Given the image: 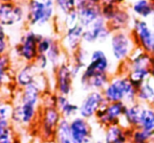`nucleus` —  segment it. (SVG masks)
<instances>
[{"mask_svg":"<svg viewBox=\"0 0 154 143\" xmlns=\"http://www.w3.org/2000/svg\"><path fill=\"white\" fill-rule=\"evenodd\" d=\"M102 92L108 103L124 101L129 106L137 103V89L132 85L127 75L112 79Z\"/></svg>","mask_w":154,"mask_h":143,"instance_id":"f257e3e1","label":"nucleus"},{"mask_svg":"<svg viewBox=\"0 0 154 143\" xmlns=\"http://www.w3.org/2000/svg\"><path fill=\"white\" fill-rule=\"evenodd\" d=\"M55 0H29L26 20L29 25L43 26L54 18L56 13Z\"/></svg>","mask_w":154,"mask_h":143,"instance_id":"f03ea898","label":"nucleus"},{"mask_svg":"<svg viewBox=\"0 0 154 143\" xmlns=\"http://www.w3.org/2000/svg\"><path fill=\"white\" fill-rule=\"evenodd\" d=\"M110 46L113 58L119 62H123L131 57L135 49V41L132 34H130L121 30L112 34Z\"/></svg>","mask_w":154,"mask_h":143,"instance_id":"7ed1b4c3","label":"nucleus"},{"mask_svg":"<svg viewBox=\"0 0 154 143\" xmlns=\"http://www.w3.org/2000/svg\"><path fill=\"white\" fill-rule=\"evenodd\" d=\"M132 36L135 44L149 55H154V30L149 23L142 19H136L133 23Z\"/></svg>","mask_w":154,"mask_h":143,"instance_id":"20e7f679","label":"nucleus"},{"mask_svg":"<svg viewBox=\"0 0 154 143\" xmlns=\"http://www.w3.org/2000/svg\"><path fill=\"white\" fill-rule=\"evenodd\" d=\"M42 34H36L34 30H29L21 38L20 43L16 47V52L26 63H34L38 57V43L42 39Z\"/></svg>","mask_w":154,"mask_h":143,"instance_id":"39448f33","label":"nucleus"},{"mask_svg":"<svg viewBox=\"0 0 154 143\" xmlns=\"http://www.w3.org/2000/svg\"><path fill=\"white\" fill-rule=\"evenodd\" d=\"M127 109V105L124 101H118V103H105L95 114V118L102 124L111 125L120 123L121 119L123 118L124 114Z\"/></svg>","mask_w":154,"mask_h":143,"instance_id":"423d86ee","label":"nucleus"},{"mask_svg":"<svg viewBox=\"0 0 154 143\" xmlns=\"http://www.w3.org/2000/svg\"><path fill=\"white\" fill-rule=\"evenodd\" d=\"M24 18H26V13L21 4L16 2H0V23L4 27L21 23Z\"/></svg>","mask_w":154,"mask_h":143,"instance_id":"0eeeda50","label":"nucleus"},{"mask_svg":"<svg viewBox=\"0 0 154 143\" xmlns=\"http://www.w3.org/2000/svg\"><path fill=\"white\" fill-rule=\"evenodd\" d=\"M105 103H107V101L105 100V97H104L102 91H91L86 95L85 98L82 100L81 105H80V117H83L87 120L92 118Z\"/></svg>","mask_w":154,"mask_h":143,"instance_id":"6e6552de","label":"nucleus"},{"mask_svg":"<svg viewBox=\"0 0 154 143\" xmlns=\"http://www.w3.org/2000/svg\"><path fill=\"white\" fill-rule=\"evenodd\" d=\"M108 69H109V60L105 51L95 49L90 55V61L82 72L81 79H89L90 76L97 73H108Z\"/></svg>","mask_w":154,"mask_h":143,"instance_id":"1a4fd4ad","label":"nucleus"},{"mask_svg":"<svg viewBox=\"0 0 154 143\" xmlns=\"http://www.w3.org/2000/svg\"><path fill=\"white\" fill-rule=\"evenodd\" d=\"M111 32L112 31L108 26V22L102 16L88 28H85L83 32V42L88 44H93L95 42H105L111 36Z\"/></svg>","mask_w":154,"mask_h":143,"instance_id":"9d476101","label":"nucleus"},{"mask_svg":"<svg viewBox=\"0 0 154 143\" xmlns=\"http://www.w3.org/2000/svg\"><path fill=\"white\" fill-rule=\"evenodd\" d=\"M70 132L72 143L91 142V127L87 119L75 117L70 120Z\"/></svg>","mask_w":154,"mask_h":143,"instance_id":"9b49d317","label":"nucleus"},{"mask_svg":"<svg viewBox=\"0 0 154 143\" xmlns=\"http://www.w3.org/2000/svg\"><path fill=\"white\" fill-rule=\"evenodd\" d=\"M56 70V87L60 95L68 96L72 90V73L70 66L65 63H61Z\"/></svg>","mask_w":154,"mask_h":143,"instance_id":"f8f14e48","label":"nucleus"},{"mask_svg":"<svg viewBox=\"0 0 154 143\" xmlns=\"http://www.w3.org/2000/svg\"><path fill=\"white\" fill-rule=\"evenodd\" d=\"M63 118L57 107H46L43 113L42 120V133L43 137L49 139L56 136V130L59 122Z\"/></svg>","mask_w":154,"mask_h":143,"instance_id":"ddd939ff","label":"nucleus"},{"mask_svg":"<svg viewBox=\"0 0 154 143\" xmlns=\"http://www.w3.org/2000/svg\"><path fill=\"white\" fill-rule=\"evenodd\" d=\"M85 28L80 24L75 26L67 28L63 38V46L65 47L67 51L71 53H75L80 48L81 42L83 41V32Z\"/></svg>","mask_w":154,"mask_h":143,"instance_id":"4468645a","label":"nucleus"},{"mask_svg":"<svg viewBox=\"0 0 154 143\" xmlns=\"http://www.w3.org/2000/svg\"><path fill=\"white\" fill-rule=\"evenodd\" d=\"M131 129H125L124 127L118 123V124L108 125L105 133L104 143H128L130 141L131 133H128Z\"/></svg>","mask_w":154,"mask_h":143,"instance_id":"2eb2a0df","label":"nucleus"},{"mask_svg":"<svg viewBox=\"0 0 154 143\" xmlns=\"http://www.w3.org/2000/svg\"><path fill=\"white\" fill-rule=\"evenodd\" d=\"M79 12V24L84 28H88L95 22L100 17H102L101 4H88L84 7L78 10Z\"/></svg>","mask_w":154,"mask_h":143,"instance_id":"dca6fc26","label":"nucleus"},{"mask_svg":"<svg viewBox=\"0 0 154 143\" xmlns=\"http://www.w3.org/2000/svg\"><path fill=\"white\" fill-rule=\"evenodd\" d=\"M37 70L34 63H27L23 67H21L20 70L17 72L15 81L18 87L20 88H25V87L36 83L37 77Z\"/></svg>","mask_w":154,"mask_h":143,"instance_id":"f3484780","label":"nucleus"},{"mask_svg":"<svg viewBox=\"0 0 154 143\" xmlns=\"http://www.w3.org/2000/svg\"><path fill=\"white\" fill-rule=\"evenodd\" d=\"M144 103H135L133 105L127 106L126 112L123 116V120L126 121V127L127 129H136L140 125V115H142Z\"/></svg>","mask_w":154,"mask_h":143,"instance_id":"a211bd4d","label":"nucleus"},{"mask_svg":"<svg viewBox=\"0 0 154 143\" xmlns=\"http://www.w3.org/2000/svg\"><path fill=\"white\" fill-rule=\"evenodd\" d=\"M110 81L111 79H109L108 73H97L90 76L89 79H81V85L85 90L103 91Z\"/></svg>","mask_w":154,"mask_h":143,"instance_id":"6ab92c4d","label":"nucleus"},{"mask_svg":"<svg viewBox=\"0 0 154 143\" xmlns=\"http://www.w3.org/2000/svg\"><path fill=\"white\" fill-rule=\"evenodd\" d=\"M41 97V89L38 86V84H32V85L23 88L21 92L20 103H32V105L38 106L39 100Z\"/></svg>","mask_w":154,"mask_h":143,"instance_id":"aec40b11","label":"nucleus"},{"mask_svg":"<svg viewBox=\"0 0 154 143\" xmlns=\"http://www.w3.org/2000/svg\"><path fill=\"white\" fill-rule=\"evenodd\" d=\"M128 79L132 83V85L138 89L146 81H148V77L151 76V69L150 68H136L129 70L127 74Z\"/></svg>","mask_w":154,"mask_h":143,"instance_id":"412c9836","label":"nucleus"},{"mask_svg":"<svg viewBox=\"0 0 154 143\" xmlns=\"http://www.w3.org/2000/svg\"><path fill=\"white\" fill-rule=\"evenodd\" d=\"M129 24V14L126 10L118 8L113 19L108 22V26L112 32L121 31Z\"/></svg>","mask_w":154,"mask_h":143,"instance_id":"4be33fe9","label":"nucleus"},{"mask_svg":"<svg viewBox=\"0 0 154 143\" xmlns=\"http://www.w3.org/2000/svg\"><path fill=\"white\" fill-rule=\"evenodd\" d=\"M132 10L140 18H149L154 14V5L151 0H136L132 5Z\"/></svg>","mask_w":154,"mask_h":143,"instance_id":"5701e85b","label":"nucleus"},{"mask_svg":"<svg viewBox=\"0 0 154 143\" xmlns=\"http://www.w3.org/2000/svg\"><path fill=\"white\" fill-rule=\"evenodd\" d=\"M56 139L58 143H72L71 141L70 121L62 118L56 130Z\"/></svg>","mask_w":154,"mask_h":143,"instance_id":"b1692460","label":"nucleus"},{"mask_svg":"<svg viewBox=\"0 0 154 143\" xmlns=\"http://www.w3.org/2000/svg\"><path fill=\"white\" fill-rule=\"evenodd\" d=\"M138 127L147 132H154V110L150 106L144 105Z\"/></svg>","mask_w":154,"mask_h":143,"instance_id":"393cba45","label":"nucleus"},{"mask_svg":"<svg viewBox=\"0 0 154 143\" xmlns=\"http://www.w3.org/2000/svg\"><path fill=\"white\" fill-rule=\"evenodd\" d=\"M154 99V87L151 85L150 81H146L137 89V101L140 103H151Z\"/></svg>","mask_w":154,"mask_h":143,"instance_id":"a878e982","label":"nucleus"},{"mask_svg":"<svg viewBox=\"0 0 154 143\" xmlns=\"http://www.w3.org/2000/svg\"><path fill=\"white\" fill-rule=\"evenodd\" d=\"M154 137L153 132H147L140 127L132 130L130 143H149L150 140Z\"/></svg>","mask_w":154,"mask_h":143,"instance_id":"bb28decb","label":"nucleus"},{"mask_svg":"<svg viewBox=\"0 0 154 143\" xmlns=\"http://www.w3.org/2000/svg\"><path fill=\"white\" fill-rule=\"evenodd\" d=\"M46 57L49 61V64L55 69L61 64V63H60V58H61V46H60V44L56 40L54 41L51 49H49L48 52L46 53Z\"/></svg>","mask_w":154,"mask_h":143,"instance_id":"cd10ccee","label":"nucleus"},{"mask_svg":"<svg viewBox=\"0 0 154 143\" xmlns=\"http://www.w3.org/2000/svg\"><path fill=\"white\" fill-rule=\"evenodd\" d=\"M56 7L60 13H62L64 16H66L68 13L75 8V1L73 0H55Z\"/></svg>","mask_w":154,"mask_h":143,"instance_id":"c85d7f7f","label":"nucleus"},{"mask_svg":"<svg viewBox=\"0 0 154 143\" xmlns=\"http://www.w3.org/2000/svg\"><path fill=\"white\" fill-rule=\"evenodd\" d=\"M59 111H60V113H61L63 118L69 119V118H72V117L75 118V115L79 113V107H78L77 105H75V103L68 101V103H67L64 107H62Z\"/></svg>","mask_w":154,"mask_h":143,"instance_id":"c756f323","label":"nucleus"},{"mask_svg":"<svg viewBox=\"0 0 154 143\" xmlns=\"http://www.w3.org/2000/svg\"><path fill=\"white\" fill-rule=\"evenodd\" d=\"M10 68V58L6 55H0V88L4 84Z\"/></svg>","mask_w":154,"mask_h":143,"instance_id":"7c9ffc66","label":"nucleus"},{"mask_svg":"<svg viewBox=\"0 0 154 143\" xmlns=\"http://www.w3.org/2000/svg\"><path fill=\"white\" fill-rule=\"evenodd\" d=\"M54 41L55 40L53 38H51V37H42V39L38 43L39 55H46L49 49H51Z\"/></svg>","mask_w":154,"mask_h":143,"instance_id":"2f4dec72","label":"nucleus"},{"mask_svg":"<svg viewBox=\"0 0 154 143\" xmlns=\"http://www.w3.org/2000/svg\"><path fill=\"white\" fill-rule=\"evenodd\" d=\"M64 23H65V26H66V29L79 24V12H78V10L75 8V10H72L70 13H68V14L65 16Z\"/></svg>","mask_w":154,"mask_h":143,"instance_id":"473e14b6","label":"nucleus"},{"mask_svg":"<svg viewBox=\"0 0 154 143\" xmlns=\"http://www.w3.org/2000/svg\"><path fill=\"white\" fill-rule=\"evenodd\" d=\"M34 65L38 70H46L47 67L49 66V61L46 55H38V57L34 61Z\"/></svg>","mask_w":154,"mask_h":143,"instance_id":"72a5a7b5","label":"nucleus"},{"mask_svg":"<svg viewBox=\"0 0 154 143\" xmlns=\"http://www.w3.org/2000/svg\"><path fill=\"white\" fill-rule=\"evenodd\" d=\"M6 50H8V37L4 26L0 23V55H5Z\"/></svg>","mask_w":154,"mask_h":143,"instance_id":"f704fd0d","label":"nucleus"},{"mask_svg":"<svg viewBox=\"0 0 154 143\" xmlns=\"http://www.w3.org/2000/svg\"><path fill=\"white\" fill-rule=\"evenodd\" d=\"M13 109L14 108L11 107L8 103H2L0 105V118L2 119H10L12 117Z\"/></svg>","mask_w":154,"mask_h":143,"instance_id":"c9c22d12","label":"nucleus"},{"mask_svg":"<svg viewBox=\"0 0 154 143\" xmlns=\"http://www.w3.org/2000/svg\"><path fill=\"white\" fill-rule=\"evenodd\" d=\"M12 132L11 130V124H10V120L8 119H2L0 118V137L5 134Z\"/></svg>","mask_w":154,"mask_h":143,"instance_id":"e433bc0d","label":"nucleus"},{"mask_svg":"<svg viewBox=\"0 0 154 143\" xmlns=\"http://www.w3.org/2000/svg\"><path fill=\"white\" fill-rule=\"evenodd\" d=\"M150 26L151 28L154 30V14L152 15V17H151V20H150Z\"/></svg>","mask_w":154,"mask_h":143,"instance_id":"4c0bfd02","label":"nucleus"},{"mask_svg":"<svg viewBox=\"0 0 154 143\" xmlns=\"http://www.w3.org/2000/svg\"><path fill=\"white\" fill-rule=\"evenodd\" d=\"M151 77L154 79V65L152 67H151Z\"/></svg>","mask_w":154,"mask_h":143,"instance_id":"58836bf2","label":"nucleus"},{"mask_svg":"<svg viewBox=\"0 0 154 143\" xmlns=\"http://www.w3.org/2000/svg\"><path fill=\"white\" fill-rule=\"evenodd\" d=\"M0 2H14V0H0Z\"/></svg>","mask_w":154,"mask_h":143,"instance_id":"ea45409f","label":"nucleus"},{"mask_svg":"<svg viewBox=\"0 0 154 143\" xmlns=\"http://www.w3.org/2000/svg\"><path fill=\"white\" fill-rule=\"evenodd\" d=\"M150 107L152 108V109L154 110V99H153V100H152V103H150Z\"/></svg>","mask_w":154,"mask_h":143,"instance_id":"a19ab883","label":"nucleus"}]
</instances>
